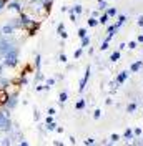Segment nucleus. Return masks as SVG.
<instances>
[{
  "label": "nucleus",
  "mask_w": 143,
  "mask_h": 146,
  "mask_svg": "<svg viewBox=\"0 0 143 146\" xmlns=\"http://www.w3.org/2000/svg\"><path fill=\"white\" fill-rule=\"evenodd\" d=\"M82 53H83V48H78V50H77V52L73 53V56H75V60H77V58H80V56H82Z\"/></svg>",
  "instance_id": "obj_34"
},
{
  "label": "nucleus",
  "mask_w": 143,
  "mask_h": 146,
  "mask_svg": "<svg viewBox=\"0 0 143 146\" xmlns=\"http://www.w3.org/2000/svg\"><path fill=\"white\" fill-rule=\"evenodd\" d=\"M62 32H65V25H63V23H58V25H57V33L60 35Z\"/></svg>",
  "instance_id": "obj_31"
},
{
  "label": "nucleus",
  "mask_w": 143,
  "mask_h": 146,
  "mask_svg": "<svg viewBox=\"0 0 143 146\" xmlns=\"http://www.w3.org/2000/svg\"><path fill=\"white\" fill-rule=\"evenodd\" d=\"M53 146H63V143H60V141H57V139H55V141H53Z\"/></svg>",
  "instance_id": "obj_49"
},
{
  "label": "nucleus",
  "mask_w": 143,
  "mask_h": 146,
  "mask_svg": "<svg viewBox=\"0 0 143 146\" xmlns=\"http://www.w3.org/2000/svg\"><path fill=\"white\" fill-rule=\"evenodd\" d=\"M2 36H3V35H2V32H0V38H2Z\"/></svg>",
  "instance_id": "obj_54"
},
{
  "label": "nucleus",
  "mask_w": 143,
  "mask_h": 146,
  "mask_svg": "<svg viewBox=\"0 0 143 146\" xmlns=\"http://www.w3.org/2000/svg\"><path fill=\"white\" fill-rule=\"evenodd\" d=\"M105 146H113V143H107V145H105Z\"/></svg>",
  "instance_id": "obj_53"
},
{
  "label": "nucleus",
  "mask_w": 143,
  "mask_h": 146,
  "mask_svg": "<svg viewBox=\"0 0 143 146\" xmlns=\"http://www.w3.org/2000/svg\"><path fill=\"white\" fill-rule=\"evenodd\" d=\"M58 58H60V62H62V63H65V62H67V55H65V53H60V56H58Z\"/></svg>",
  "instance_id": "obj_40"
},
{
  "label": "nucleus",
  "mask_w": 143,
  "mask_h": 146,
  "mask_svg": "<svg viewBox=\"0 0 143 146\" xmlns=\"http://www.w3.org/2000/svg\"><path fill=\"white\" fill-rule=\"evenodd\" d=\"M108 18H110V17H108L107 13H102V15L97 18V20H98V25H107V23H108Z\"/></svg>",
  "instance_id": "obj_11"
},
{
  "label": "nucleus",
  "mask_w": 143,
  "mask_h": 146,
  "mask_svg": "<svg viewBox=\"0 0 143 146\" xmlns=\"http://www.w3.org/2000/svg\"><path fill=\"white\" fill-rule=\"evenodd\" d=\"M82 42H80V48H85V46H88L90 45V36H83V38H80Z\"/></svg>",
  "instance_id": "obj_17"
},
{
  "label": "nucleus",
  "mask_w": 143,
  "mask_h": 146,
  "mask_svg": "<svg viewBox=\"0 0 143 146\" xmlns=\"http://www.w3.org/2000/svg\"><path fill=\"white\" fill-rule=\"evenodd\" d=\"M98 13H100L98 10H93V12H92V17H93V18H98Z\"/></svg>",
  "instance_id": "obj_45"
},
{
  "label": "nucleus",
  "mask_w": 143,
  "mask_h": 146,
  "mask_svg": "<svg viewBox=\"0 0 143 146\" xmlns=\"http://www.w3.org/2000/svg\"><path fill=\"white\" fill-rule=\"evenodd\" d=\"M107 9H108L107 0H100V2H98V12H102V10H107Z\"/></svg>",
  "instance_id": "obj_19"
},
{
  "label": "nucleus",
  "mask_w": 143,
  "mask_h": 146,
  "mask_svg": "<svg viewBox=\"0 0 143 146\" xmlns=\"http://www.w3.org/2000/svg\"><path fill=\"white\" fill-rule=\"evenodd\" d=\"M3 70H5V65L0 62V76H3Z\"/></svg>",
  "instance_id": "obj_43"
},
{
  "label": "nucleus",
  "mask_w": 143,
  "mask_h": 146,
  "mask_svg": "<svg viewBox=\"0 0 143 146\" xmlns=\"http://www.w3.org/2000/svg\"><path fill=\"white\" fill-rule=\"evenodd\" d=\"M143 66V62L142 60H138V62H135V63H132V66H130V72L132 73H136L140 68Z\"/></svg>",
  "instance_id": "obj_9"
},
{
  "label": "nucleus",
  "mask_w": 143,
  "mask_h": 146,
  "mask_svg": "<svg viewBox=\"0 0 143 146\" xmlns=\"http://www.w3.org/2000/svg\"><path fill=\"white\" fill-rule=\"evenodd\" d=\"M100 116H102V110L97 108L95 111H93V118H95V119H100Z\"/></svg>",
  "instance_id": "obj_29"
},
{
  "label": "nucleus",
  "mask_w": 143,
  "mask_h": 146,
  "mask_svg": "<svg viewBox=\"0 0 143 146\" xmlns=\"http://www.w3.org/2000/svg\"><path fill=\"white\" fill-rule=\"evenodd\" d=\"M42 90H45V85H40V83H38L35 86V91H42Z\"/></svg>",
  "instance_id": "obj_41"
},
{
  "label": "nucleus",
  "mask_w": 143,
  "mask_h": 146,
  "mask_svg": "<svg viewBox=\"0 0 143 146\" xmlns=\"http://www.w3.org/2000/svg\"><path fill=\"white\" fill-rule=\"evenodd\" d=\"M110 143H116V141H120V135H116V133H113L112 136H110V139H108Z\"/></svg>",
  "instance_id": "obj_25"
},
{
  "label": "nucleus",
  "mask_w": 143,
  "mask_h": 146,
  "mask_svg": "<svg viewBox=\"0 0 143 146\" xmlns=\"http://www.w3.org/2000/svg\"><path fill=\"white\" fill-rule=\"evenodd\" d=\"M108 45H110V42H105V40H103V42H102V45H100V50H107Z\"/></svg>",
  "instance_id": "obj_35"
},
{
  "label": "nucleus",
  "mask_w": 143,
  "mask_h": 146,
  "mask_svg": "<svg viewBox=\"0 0 143 146\" xmlns=\"http://www.w3.org/2000/svg\"><path fill=\"white\" fill-rule=\"evenodd\" d=\"M88 78H90V66L85 68V75H83V78L80 80V86H78V91L83 93L85 91V86H87V83H88Z\"/></svg>",
  "instance_id": "obj_2"
},
{
  "label": "nucleus",
  "mask_w": 143,
  "mask_h": 146,
  "mask_svg": "<svg viewBox=\"0 0 143 146\" xmlns=\"http://www.w3.org/2000/svg\"><path fill=\"white\" fill-rule=\"evenodd\" d=\"M136 43H138V42H136V40H132V42H128V48H130V50H135V48H136Z\"/></svg>",
  "instance_id": "obj_30"
},
{
  "label": "nucleus",
  "mask_w": 143,
  "mask_h": 146,
  "mask_svg": "<svg viewBox=\"0 0 143 146\" xmlns=\"http://www.w3.org/2000/svg\"><path fill=\"white\" fill-rule=\"evenodd\" d=\"M48 123H53V116H50V115H47V118H45V125H48Z\"/></svg>",
  "instance_id": "obj_37"
},
{
  "label": "nucleus",
  "mask_w": 143,
  "mask_h": 146,
  "mask_svg": "<svg viewBox=\"0 0 143 146\" xmlns=\"http://www.w3.org/2000/svg\"><path fill=\"white\" fill-rule=\"evenodd\" d=\"M0 32H2V35L3 36H12L13 33H15V30H13V27H12L10 23L2 25V27H0Z\"/></svg>",
  "instance_id": "obj_4"
},
{
  "label": "nucleus",
  "mask_w": 143,
  "mask_h": 146,
  "mask_svg": "<svg viewBox=\"0 0 143 146\" xmlns=\"http://www.w3.org/2000/svg\"><path fill=\"white\" fill-rule=\"evenodd\" d=\"M133 135H135V138H138L140 135H142V128H135V129H133Z\"/></svg>",
  "instance_id": "obj_36"
},
{
  "label": "nucleus",
  "mask_w": 143,
  "mask_h": 146,
  "mask_svg": "<svg viewBox=\"0 0 143 146\" xmlns=\"http://www.w3.org/2000/svg\"><path fill=\"white\" fill-rule=\"evenodd\" d=\"M40 66H42V55L37 53L35 55V68H37V72H42V70H40Z\"/></svg>",
  "instance_id": "obj_13"
},
{
  "label": "nucleus",
  "mask_w": 143,
  "mask_h": 146,
  "mask_svg": "<svg viewBox=\"0 0 143 146\" xmlns=\"http://www.w3.org/2000/svg\"><path fill=\"white\" fill-rule=\"evenodd\" d=\"M47 115H50V116H55V115H57V111H55V108H48V111H47Z\"/></svg>",
  "instance_id": "obj_38"
},
{
  "label": "nucleus",
  "mask_w": 143,
  "mask_h": 146,
  "mask_svg": "<svg viewBox=\"0 0 143 146\" xmlns=\"http://www.w3.org/2000/svg\"><path fill=\"white\" fill-rule=\"evenodd\" d=\"M42 80H43V75H42V72H35V83L38 85Z\"/></svg>",
  "instance_id": "obj_22"
},
{
  "label": "nucleus",
  "mask_w": 143,
  "mask_h": 146,
  "mask_svg": "<svg viewBox=\"0 0 143 146\" xmlns=\"http://www.w3.org/2000/svg\"><path fill=\"white\" fill-rule=\"evenodd\" d=\"M87 22H88V27H97V25H98V20H97V18H93V17H90Z\"/></svg>",
  "instance_id": "obj_21"
},
{
  "label": "nucleus",
  "mask_w": 143,
  "mask_h": 146,
  "mask_svg": "<svg viewBox=\"0 0 143 146\" xmlns=\"http://www.w3.org/2000/svg\"><path fill=\"white\" fill-rule=\"evenodd\" d=\"M0 146H12V138L7 135V136H3L0 139Z\"/></svg>",
  "instance_id": "obj_12"
},
{
  "label": "nucleus",
  "mask_w": 143,
  "mask_h": 146,
  "mask_svg": "<svg viewBox=\"0 0 143 146\" xmlns=\"http://www.w3.org/2000/svg\"><path fill=\"white\" fill-rule=\"evenodd\" d=\"M136 42H140V43H143V35H138V38H136Z\"/></svg>",
  "instance_id": "obj_51"
},
{
  "label": "nucleus",
  "mask_w": 143,
  "mask_h": 146,
  "mask_svg": "<svg viewBox=\"0 0 143 146\" xmlns=\"http://www.w3.org/2000/svg\"><path fill=\"white\" fill-rule=\"evenodd\" d=\"M83 145H85V146L95 145V139H93V138H87V139H83Z\"/></svg>",
  "instance_id": "obj_26"
},
{
  "label": "nucleus",
  "mask_w": 143,
  "mask_h": 146,
  "mask_svg": "<svg viewBox=\"0 0 143 146\" xmlns=\"http://www.w3.org/2000/svg\"><path fill=\"white\" fill-rule=\"evenodd\" d=\"M7 7H9V10H15V12H18V13L25 12V9L22 7V3H20V2H9V3H7Z\"/></svg>",
  "instance_id": "obj_5"
},
{
  "label": "nucleus",
  "mask_w": 143,
  "mask_h": 146,
  "mask_svg": "<svg viewBox=\"0 0 143 146\" xmlns=\"http://www.w3.org/2000/svg\"><path fill=\"white\" fill-rule=\"evenodd\" d=\"M88 35V32H87V28H78V36L80 38H83V36Z\"/></svg>",
  "instance_id": "obj_27"
},
{
  "label": "nucleus",
  "mask_w": 143,
  "mask_h": 146,
  "mask_svg": "<svg viewBox=\"0 0 143 146\" xmlns=\"http://www.w3.org/2000/svg\"><path fill=\"white\" fill-rule=\"evenodd\" d=\"M9 91L5 90V88H0V106H3L5 103H7V100H9Z\"/></svg>",
  "instance_id": "obj_8"
},
{
  "label": "nucleus",
  "mask_w": 143,
  "mask_h": 146,
  "mask_svg": "<svg viewBox=\"0 0 143 146\" xmlns=\"http://www.w3.org/2000/svg\"><path fill=\"white\" fill-rule=\"evenodd\" d=\"M85 106H87V100H78L77 103H75V110H78V111H82V110H85Z\"/></svg>",
  "instance_id": "obj_10"
},
{
  "label": "nucleus",
  "mask_w": 143,
  "mask_h": 146,
  "mask_svg": "<svg viewBox=\"0 0 143 146\" xmlns=\"http://www.w3.org/2000/svg\"><path fill=\"white\" fill-rule=\"evenodd\" d=\"M67 100H68V93H67V91H62V93L58 95V103H60V105H63Z\"/></svg>",
  "instance_id": "obj_15"
},
{
  "label": "nucleus",
  "mask_w": 143,
  "mask_h": 146,
  "mask_svg": "<svg viewBox=\"0 0 143 146\" xmlns=\"http://www.w3.org/2000/svg\"><path fill=\"white\" fill-rule=\"evenodd\" d=\"M126 78H128V72H126V70H123V72H120L118 75H116L115 83H116V85H123V83L126 82Z\"/></svg>",
  "instance_id": "obj_7"
},
{
  "label": "nucleus",
  "mask_w": 143,
  "mask_h": 146,
  "mask_svg": "<svg viewBox=\"0 0 143 146\" xmlns=\"http://www.w3.org/2000/svg\"><path fill=\"white\" fill-rule=\"evenodd\" d=\"M55 131H57L58 135H62V133L65 131V129H63V126H57V129H55Z\"/></svg>",
  "instance_id": "obj_44"
},
{
  "label": "nucleus",
  "mask_w": 143,
  "mask_h": 146,
  "mask_svg": "<svg viewBox=\"0 0 143 146\" xmlns=\"http://www.w3.org/2000/svg\"><path fill=\"white\" fill-rule=\"evenodd\" d=\"M2 63L5 65V66H10V68H13V66H17L18 63V46L15 45L13 48H10L9 52L5 53L3 56V62Z\"/></svg>",
  "instance_id": "obj_1"
},
{
  "label": "nucleus",
  "mask_w": 143,
  "mask_h": 146,
  "mask_svg": "<svg viewBox=\"0 0 143 146\" xmlns=\"http://www.w3.org/2000/svg\"><path fill=\"white\" fill-rule=\"evenodd\" d=\"M7 3H9V0H0V12H2V9H3Z\"/></svg>",
  "instance_id": "obj_39"
},
{
  "label": "nucleus",
  "mask_w": 143,
  "mask_h": 146,
  "mask_svg": "<svg viewBox=\"0 0 143 146\" xmlns=\"http://www.w3.org/2000/svg\"><path fill=\"white\" fill-rule=\"evenodd\" d=\"M118 58H120V50H116V52H113V53L110 55V62H112V63L118 62Z\"/></svg>",
  "instance_id": "obj_18"
},
{
  "label": "nucleus",
  "mask_w": 143,
  "mask_h": 146,
  "mask_svg": "<svg viewBox=\"0 0 143 146\" xmlns=\"http://www.w3.org/2000/svg\"><path fill=\"white\" fill-rule=\"evenodd\" d=\"M45 129H47V131H55V129H57V123H48V125H45Z\"/></svg>",
  "instance_id": "obj_20"
},
{
  "label": "nucleus",
  "mask_w": 143,
  "mask_h": 146,
  "mask_svg": "<svg viewBox=\"0 0 143 146\" xmlns=\"http://www.w3.org/2000/svg\"><path fill=\"white\" fill-rule=\"evenodd\" d=\"M136 23H138V27H142V28H143V15H142V17H138Z\"/></svg>",
  "instance_id": "obj_42"
},
{
  "label": "nucleus",
  "mask_w": 143,
  "mask_h": 146,
  "mask_svg": "<svg viewBox=\"0 0 143 146\" xmlns=\"http://www.w3.org/2000/svg\"><path fill=\"white\" fill-rule=\"evenodd\" d=\"M105 13H107L108 17H115V15H116V9H107Z\"/></svg>",
  "instance_id": "obj_28"
},
{
  "label": "nucleus",
  "mask_w": 143,
  "mask_h": 146,
  "mask_svg": "<svg viewBox=\"0 0 143 146\" xmlns=\"http://www.w3.org/2000/svg\"><path fill=\"white\" fill-rule=\"evenodd\" d=\"M70 143H72V145H75V143H77V139H75V136H70Z\"/></svg>",
  "instance_id": "obj_50"
},
{
  "label": "nucleus",
  "mask_w": 143,
  "mask_h": 146,
  "mask_svg": "<svg viewBox=\"0 0 143 146\" xmlns=\"http://www.w3.org/2000/svg\"><path fill=\"white\" fill-rule=\"evenodd\" d=\"M123 48H126V43H120L118 45V50H123Z\"/></svg>",
  "instance_id": "obj_48"
},
{
  "label": "nucleus",
  "mask_w": 143,
  "mask_h": 146,
  "mask_svg": "<svg viewBox=\"0 0 143 146\" xmlns=\"http://www.w3.org/2000/svg\"><path fill=\"white\" fill-rule=\"evenodd\" d=\"M33 119H35V121L40 119V111H38L37 108H33Z\"/></svg>",
  "instance_id": "obj_32"
},
{
  "label": "nucleus",
  "mask_w": 143,
  "mask_h": 146,
  "mask_svg": "<svg viewBox=\"0 0 143 146\" xmlns=\"http://www.w3.org/2000/svg\"><path fill=\"white\" fill-rule=\"evenodd\" d=\"M17 105H18V95H10L9 100H7V103H5L3 106H5L7 110H13Z\"/></svg>",
  "instance_id": "obj_3"
},
{
  "label": "nucleus",
  "mask_w": 143,
  "mask_h": 146,
  "mask_svg": "<svg viewBox=\"0 0 143 146\" xmlns=\"http://www.w3.org/2000/svg\"><path fill=\"white\" fill-rule=\"evenodd\" d=\"M73 12H75V15L78 17L82 12H83V7H82V5H75V7H73Z\"/></svg>",
  "instance_id": "obj_24"
},
{
  "label": "nucleus",
  "mask_w": 143,
  "mask_h": 146,
  "mask_svg": "<svg viewBox=\"0 0 143 146\" xmlns=\"http://www.w3.org/2000/svg\"><path fill=\"white\" fill-rule=\"evenodd\" d=\"M130 146H143V139H140V138H135Z\"/></svg>",
  "instance_id": "obj_23"
},
{
  "label": "nucleus",
  "mask_w": 143,
  "mask_h": 146,
  "mask_svg": "<svg viewBox=\"0 0 143 146\" xmlns=\"http://www.w3.org/2000/svg\"><path fill=\"white\" fill-rule=\"evenodd\" d=\"M60 36H62V40H65V38L68 36V33H67V32H62V33H60Z\"/></svg>",
  "instance_id": "obj_47"
},
{
  "label": "nucleus",
  "mask_w": 143,
  "mask_h": 146,
  "mask_svg": "<svg viewBox=\"0 0 143 146\" xmlns=\"http://www.w3.org/2000/svg\"><path fill=\"white\" fill-rule=\"evenodd\" d=\"M18 146H28V143H27V141H25V139H23V141H22V143H20V145H18Z\"/></svg>",
  "instance_id": "obj_52"
},
{
  "label": "nucleus",
  "mask_w": 143,
  "mask_h": 146,
  "mask_svg": "<svg viewBox=\"0 0 143 146\" xmlns=\"http://www.w3.org/2000/svg\"><path fill=\"white\" fill-rule=\"evenodd\" d=\"M123 138H125V139H126L125 143H126V145H128V146H130V145H132V141H133V139H135L133 129H132V128H126V129H125V133H123Z\"/></svg>",
  "instance_id": "obj_6"
},
{
  "label": "nucleus",
  "mask_w": 143,
  "mask_h": 146,
  "mask_svg": "<svg viewBox=\"0 0 143 146\" xmlns=\"http://www.w3.org/2000/svg\"><path fill=\"white\" fill-rule=\"evenodd\" d=\"M125 22H126V17H125V15H118V20H116V23H113V25H115L116 28H120L123 23H125Z\"/></svg>",
  "instance_id": "obj_14"
},
{
  "label": "nucleus",
  "mask_w": 143,
  "mask_h": 146,
  "mask_svg": "<svg viewBox=\"0 0 143 146\" xmlns=\"http://www.w3.org/2000/svg\"><path fill=\"white\" fill-rule=\"evenodd\" d=\"M55 82H57V80H55V78H48V80H47V83H45V85H47V86H50V88H52V86H53V85H55Z\"/></svg>",
  "instance_id": "obj_33"
},
{
  "label": "nucleus",
  "mask_w": 143,
  "mask_h": 146,
  "mask_svg": "<svg viewBox=\"0 0 143 146\" xmlns=\"http://www.w3.org/2000/svg\"><path fill=\"white\" fill-rule=\"evenodd\" d=\"M136 101H132V103H128L126 105V113H135V110H136Z\"/></svg>",
  "instance_id": "obj_16"
},
{
  "label": "nucleus",
  "mask_w": 143,
  "mask_h": 146,
  "mask_svg": "<svg viewBox=\"0 0 143 146\" xmlns=\"http://www.w3.org/2000/svg\"><path fill=\"white\" fill-rule=\"evenodd\" d=\"M70 20L72 22H77V15L75 13H70Z\"/></svg>",
  "instance_id": "obj_46"
}]
</instances>
